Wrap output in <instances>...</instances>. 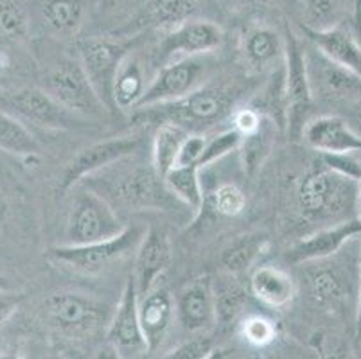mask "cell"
Instances as JSON below:
<instances>
[{
	"label": "cell",
	"mask_w": 361,
	"mask_h": 359,
	"mask_svg": "<svg viewBox=\"0 0 361 359\" xmlns=\"http://www.w3.org/2000/svg\"><path fill=\"white\" fill-rule=\"evenodd\" d=\"M239 144H241V135L234 128H228V130H223L219 133L212 135L211 138L205 140V147H203V153L196 166L200 169L212 166L218 160L225 158L226 154H231L232 151H238Z\"/></svg>",
	"instance_id": "37"
},
{
	"label": "cell",
	"mask_w": 361,
	"mask_h": 359,
	"mask_svg": "<svg viewBox=\"0 0 361 359\" xmlns=\"http://www.w3.org/2000/svg\"><path fill=\"white\" fill-rule=\"evenodd\" d=\"M176 309L173 296L164 288L151 289L147 295L139 298V318L144 332L147 351L153 352L162 345L175 320Z\"/></svg>",
	"instance_id": "24"
},
{
	"label": "cell",
	"mask_w": 361,
	"mask_h": 359,
	"mask_svg": "<svg viewBox=\"0 0 361 359\" xmlns=\"http://www.w3.org/2000/svg\"><path fill=\"white\" fill-rule=\"evenodd\" d=\"M108 343L114 345L124 359H139L147 351L139 318V293L133 276H128L119 304L114 309L106 329Z\"/></svg>",
	"instance_id": "16"
},
{
	"label": "cell",
	"mask_w": 361,
	"mask_h": 359,
	"mask_svg": "<svg viewBox=\"0 0 361 359\" xmlns=\"http://www.w3.org/2000/svg\"><path fill=\"white\" fill-rule=\"evenodd\" d=\"M270 246V237L264 232H248L239 236L238 239L226 246L219 255V264L223 272L241 276L252 273L259 257Z\"/></svg>",
	"instance_id": "29"
},
{
	"label": "cell",
	"mask_w": 361,
	"mask_h": 359,
	"mask_svg": "<svg viewBox=\"0 0 361 359\" xmlns=\"http://www.w3.org/2000/svg\"><path fill=\"white\" fill-rule=\"evenodd\" d=\"M212 209L221 217H238L246 209V194L235 183H221L212 194Z\"/></svg>",
	"instance_id": "38"
},
{
	"label": "cell",
	"mask_w": 361,
	"mask_h": 359,
	"mask_svg": "<svg viewBox=\"0 0 361 359\" xmlns=\"http://www.w3.org/2000/svg\"><path fill=\"white\" fill-rule=\"evenodd\" d=\"M266 2H268V0H226V4L234 9H239V11L261 8V6H264Z\"/></svg>",
	"instance_id": "47"
},
{
	"label": "cell",
	"mask_w": 361,
	"mask_h": 359,
	"mask_svg": "<svg viewBox=\"0 0 361 359\" xmlns=\"http://www.w3.org/2000/svg\"><path fill=\"white\" fill-rule=\"evenodd\" d=\"M6 67H8V65H6V61H4V59H2V58H0V75L4 74Z\"/></svg>",
	"instance_id": "55"
},
{
	"label": "cell",
	"mask_w": 361,
	"mask_h": 359,
	"mask_svg": "<svg viewBox=\"0 0 361 359\" xmlns=\"http://www.w3.org/2000/svg\"><path fill=\"white\" fill-rule=\"evenodd\" d=\"M317 164L354 182L361 180V160H357L354 153H318Z\"/></svg>",
	"instance_id": "40"
},
{
	"label": "cell",
	"mask_w": 361,
	"mask_h": 359,
	"mask_svg": "<svg viewBox=\"0 0 361 359\" xmlns=\"http://www.w3.org/2000/svg\"><path fill=\"white\" fill-rule=\"evenodd\" d=\"M302 31L306 35L307 42L327 59L361 75V45L349 29L336 25L324 31H313V29H302Z\"/></svg>",
	"instance_id": "25"
},
{
	"label": "cell",
	"mask_w": 361,
	"mask_h": 359,
	"mask_svg": "<svg viewBox=\"0 0 361 359\" xmlns=\"http://www.w3.org/2000/svg\"><path fill=\"white\" fill-rule=\"evenodd\" d=\"M81 185L103 196L114 209L128 212L169 210L173 202H178L153 164L135 160L133 154L85 178Z\"/></svg>",
	"instance_id": "1"
},
{
	"label": "cell",
	"mask_w": 361,
	"mask_h": 359,
	"mask_svg": "<svg viewBox=\"0 0 361 359\" xmlns=\"http://www.w3.org/2000/svg\"><path fill=\"white\" fill-rule=\"evenodd\" d=\"M176 320L187 332H203L216 327L214 288L211 275L195 276L176 295Z\"/></svg>",
	"instance_id": "18"
},
{
	"label": "cell",
	"mask_w": 361,
	"mask_h": 359,
	"mask_svg": "<svg viewBox=\"0 0 361 359\" xmlns=\"http://www.w3.org/2000/svg\"><path fill=\"white\" fill-rule=\"evenodd\" d=\"M349 124L354 128V131H356V133L361 137V101H360V107L353 111V117H350Z\"/></svg>",
	"instance_id": "50"
},
{
	"label": "cell",
	"mask_w": 361,
	"mask_h": 359,
	"mask_svg": "<svg viewBox=\"0 0 361 359\" xmlns=\"http://www.w3.org/2000/svg\"><path fill=\"white\" fill-rule=\"evenodd\" d=\"M239 49L245 61L252 68L275 71L284 63L286 39L270 25L255 24L245 29Z\"/></svg>",
	"instance_id": "22"
},
{
	"label": "cell",
	"mask_w": 361,
	"mask_h": 359,
	"mask_svg": "<svg viewBox=\"0 0 361 359\" xmlns=\"http://www.w3.org/2000/svg\"><path fill=\"white\" fill-rule=\"evenodd\" d=\"M40 315L49 329L68 338H88L110 325L114 309L87 293L54 291L42 302Z\"/></svg>",
	"instance_id": "5"
},
{
	"label": "cell",
	"mask_w": 361,
	"mask_h": 359,
	"mask_svg": "<svg viewBox=\"0 0 361 359\" xmlns=\"http://www.w3.org/2000/svg\"><path fill=\"white\" fill-rule=\"evenodd\" d=\"M302 279L311 304L329 315H345L353 311L356 316L357 284H360V243L354 255H336L322 261L306 262Z\"/></svg>",
	"instance_id": "3"
},
{
	"label": "cell",
	"mask_w": 361,
	"mask_h": 359,
	"mask_svg": "<svg viewBox=\"0 0 361 359\" xmlns=\"http://www.w3.org/2000/svg\"><path fill=\"white\" fill-rule=\"evenodd\" d=\"M238 334L252 348H266L275 343L279 336V327L268 316L248 315L239 320Z\"/></svg>",
	"instance_id": "36"
},
{
	"label": "cell",
	"mask_w": 361,
	"mask_h": 359,
	"mask_svg": "<svg viewBox=\"0 0 361 359\" xmlns=\"http://www.w3.org/2000/svg\"><path fill=\"white\" fill-rule=\"evenodd\" d=\"M200 171L198 166H176L164 176L169 193L195 214L202 212L205 205Z\"/></svg>",
	"instance_id": "33"
},
{
	"label": "cell",
	"mask_w": 361,
	"mask_h": 359,
	"mask_svg": "<svg viewBox=\"0 0 361 359\" xmlns=\"http://www.w3.org/2000/svg\"><path fill=\"white\" fill-rule=\"evenodd\" d=\"M51 359H75V358H71V355H56V358H51Z\"/></svg>",
	"instance_id": "56"
},
{
	"label": "cell",
	"mask_w": 361,
	"mask_h": 359,
	"mask_svg": "<svg viewBox=\"0 0 361 359\" xmlns=\"http://www.w3.org/2000/svg\"><path fill=\"white\" fill-rule=\"evenodd\" d=\"M173 250L169 233L160 226L147 230L135 252V272L131 275L135 281L139 298L157 288L160 276L169 268Z\"/></svg>",
	"instance_id": "20"
},
{
	"label": "cell",
	"mask_w": 361,
	"mask_h": 359,
	"mask_svg": "<svg viewBox=\"0 0 361 359\" xmlns=\"http://www.w3.org/2000/svg\"><path fill=\"white\" fill-rule=\"evenodd\" d=\"M205 140L207 138L203 137V133H189L182 150H180L178 164L176 166H196L203 153V147H205Z\"/></svg>",
	"instance_id": "44"
},
{
	"label": "cell",
	"mask_w": 361,
	"mask_h": 359,
	"mask_svg": "<svg viewBox=\"0 0 361 359\" xmlns=\"http://www.w3.org/2000/svg\"><path fill=\"white\" fill-rule=\"evenodd\" d=\"M40 88L78 117H103L108 114L88 81L80 58H56L40 78Z\"/></svg>",
	"instance_id": "8"
},
{
	"label": "cell",
	"mask_w": 361,
	"mask_h": 359,
	"mask_svg": "<svg viewBox=\"0 0 361 359\" xmlns=\"http://www.w3.org/2000/svg\"><path fill=\"white\" fill-rule=\"evenodd\" d=\"M311 347L317 352L318 359H357L349 341L326 331L314 332Z\"/></svg>",
	"instance_id": "39"
},
{
	"label": "cell",
	"mask_w": 361,
	"mask_h": 359,
	"mask_svg": "<svg viewBox=\"0 0 361 359\" xmlns=\"http://www.w3.org/2000/svg\"><path fill=\"white\" fill-rule=\"evenodd\" d=\"M354 327H356V336L361 334V239H360V284H357V305L356 316H354Z\"/></svg>",
	"instance_id": "48"
},
{
	"label": "cell",
	"mask_w": 361,
	"mask_h": 359,
	"mask_svg": "<svg viewBox=\"0 0 361 359\" xmlns=\"http://www.w3.org/2000/svg\"><path fill=\"white\" fill-rule=\"evenodd\" d=\"M295 200L302 219L318 229L357 217V182L320 164L298 180Z\"/></svg>",
	"instance_id": "2"
},
{
	"label": "cell",
	"mask_w": 361,
	"mask_h": 359,
	"mask_svg": "<svg viewBox=\"0 0 361 359\" xmlns=\"http://www.w3.org/2000/svg\"><path fill=\"white\" fill-rule=\"evenodd\" d=\"M144 230L137 226H126L123 233L106 241L90 243V245H60L52 246L45 252L47 261L60 264L80 275H99L114 264L135 253L144 237Z\"/></svg>",
	"instance_id": "7"
},
{
	"label": "cell",
	"mask_w": 361,
	"mask_h": 359,
	"mask_svg": "<svg viewBox=\"0 0 361 359\" xmlns=\"http://www.w3.org/2000/svg\"><path fill=\"white\" fill-rule=\"evenodd\" d=\"M31 31V20L22 0H0V45H18Z\"/></svg>",
	"instance_id": "35"
},
{
	"label": "cell",
	"mask_w": 361,
	"mask_h": 359,
	"mask_svg": "<svg viewBox=\"0 0 361 359\" xmlns=\"http://www.w3.org/2000/svg\"><path fill=\"white\" fill-rule=\"evenodd\" d=\"M20 302L22 295L11 291V289H0V325H4L15 315Z\"/></svg>",
	"instance_id": "45"
},
{
	"label": "cell",
	"mask_w": 361,
	"mask_h": 359,
	"mask_svg": "<svg viewBox=\"0 0 361 359\" xmlns=\"http://www.w3.org/2000/svg\"><path fill=\"white\" fill-rule=\"evenodd\" d=\"M131 0H96L97 8L104 15H114V13L121 11V9L126 8Z\"/></svg>",
	"instance_id": "46"
},
{
	"label": "cell",
	"mask_w": 361,
	"mask_h": 359,
	"mask_svg": "<svg viewBox=\"0 0 361 359\" xmlns=\"http://www.w3.org/2000/svg\"><path fill=\"white\" fill-rule=\"evenodd\" d=\"M306 61L313 97L327 103H360L361 75L327 59L313 45H306Z\"/></svg>",
	"instance_id": "15"
},
{
	"label": "cell",
	"mask_w": 361,
	"mask_h": 359,
	"mask_svg": "<svg viewBox=\"0 0 361 359\" xmlns=\"http://www.w3.org/2000/svg\"><path fill=\"white\" fill-rule=\"evenodd\" d=\"M216 304V325L221 329L232 327L239 324V318L248 305L250 289L248 284H243L239 276L223 272L221 275L212 279Z\"/></svg>",
	"instance_id": "28"
},
{
	"label": "cell",
	"mask_w": 361,
	"mask_h": 359,
	"mask_svg": "<svg viewBox=\"0 0 361 359\" xmlns=\"http://www.w3.org/2000/svg\"><path fill=\"white\" fill-rule=\"evenodd\" d=\"M142 144L144 138L140 135H123V137L104 138V140L83 147L74 154V158L65 167L58 190L61 194L71 193L75 185L83 182L85 178L106 169L123 158L135 154L142 147Z\"/></svg>",
	"instance_id": "12"
},
{
	"label": "cell",
	"mask_w": 361,
	"mask_h": 359,
	"mask_svg": "<svg viewBox=\"0 0 361 359\" xmlns=\"http://www.w3.org/2000/svg\"><path fill=\"white\" fill-rule=\"evenodd\" d=\"M360 341H361V334H360Z\"/></svg>",
	"instance_id": "57"
},
{
	"label": "cell",
	"mask_w": 361,
	"mask_h": 359,
	"mask_svg": "<svg viewBox=\"0 0 361 359\" xmlns=\"http://www.w3.org/2000/svg\"><path fill=\"white\" fill-rule=\"evenodd\" d=\"M286 51H284V92H286L288 128L291 138L302 137L304 126L310 123L314 97L311 90L310 72L306 61V45L298 36L286 29Z\"/></svg>",
	"instance_id": "10"
},
{
	"label": "cell",
	"mask_w": 361,
	"mask_h": 359,
	"mask_svg": "<svg viewBox=\"0 0 361 359\" xmlns=\"http://www.w3.org/2000/svg\"><path fill=\"white\" fill-rule=\"evenodd\" d=\"M357 217L361 219V180L357 182Z\"/></svg>",
	"instance_id": "53"
},
{
	"label": "cell",
	"mask_w": 361,
	"mask_h": 359,
	"mask_svg": "<svg viewBox=\"0 0 361 359\" xmlns=\"http://www.w3.org/2000/svg\"><path fill=\"white\" fill-rule=\"evenodd\" d=\"M302 138L318 153H361V137L349 121L338 115L310 118L302 131Z\"/></svg>",
	"instance_id": "21"
},
{
	"label": "cell",
	"mask_w": 361,
	"mask_h": 359,
	"mask_svg": "<svg viewBox=\"0 0 361 359\" xmlns=\"http://www.w3.org/2000/svg\"><path fill=\"white\" fill-rule=\"evenodd\" d=\"M357 239H361V219L354 217L345 223L318 229L304 239H298L286 252V259L291 264H306L329 259Z\"/></svg>",
	"instance_id": "17"
},
{
	"label": "cell",
	"mask_w": 361,
	"mask_h": 359,
	"mask_svg": "<svg viewBox=\"0 0 361 359\" xmlns=\"http://www.w3.org/2000/svg\"><path fill=\"white\" fill-rule=\"evenodd\" d=\"M0 359H20V355H16V354H0Z\"/></svg>",
	"instance_id": "54"
},
{
	"label": "cell",
	"mask_w": 361,
	"mask_h": 359,
	"mask_svg": "<svg viewBox=\"0 0 361 359\" xmlns=\"http://www.w3.org/2000/svg\"><path fill=\"white\" fill-rule=\"evenodd\" d=\"M16 190L11 183H8L4 178H0V230H4L9 223L15 219L16 214Z\"/></svg>",
	"instance_id": "43"
},
{
	"label": "cell",
	"mask_w": 361,
	"mask_h": 359,
	"mask_svg": "<svg viewBox=\"0 0 361 359\" xmlns=\"http://www.w3.org/2000/svg\"><path fill=\"white\" fill-rule=\"evenodd\" d=\"M226 358H228V352H226L225 348H218V347H216L214 351H212L211 354L207 355L205 359H226Z\"/></svg>",
	"instance_id": "51"
},
{
	"label": "cell",
	"mask_w": 361,
	"mask_h": 359,
	"mask_svg": "<svg viewBox=\"0 0 361 359\" xmlns=\"http://www.w3.org/2000/svg\"><path fill=\"white\" fill-rule=\"evenodd\" d=\"M0 151L15 154L18 158L36 160L40 146L35 135L27 130L20 118L0 108Z\"/></svg>",
	"instance_id": "32"
},
{
	"label": "cell",
	"mask_w": 361,
	"mask_h": 359,
	"mask_svg": "<svg viewBox=\"0 0 361 359\" xmlns=\"http://www.w3.org/2000/svg\"><path fill=\"white\" fill-rule=\"evenodd\" d=\"M63 245H90L117 237L126 230L116 209L92 189L75 185L71 190Z\"/></svg>",
	"instance_id": "6"
},
{
	"label": "cell",
	"mask_w": 361,
	"mask_h": 359,
	"mask_svg": "<svg viewBox=\"0 0 361 359\" xmlns=\"http://www.w3.org/2000/svg\"><path fill=\"white\" fill-rule=\"evenodd\" d=\"M9 114L29 121L45 130H78L83 128V118L68 111L40 87H25L6 95Z\"/></svg>",
	"instance_id": "14"
},
{
	"label": "cell",
	"mask_w": 361,
	"mask_h": 359,
	"mask_svg": "<svg viewBox=\"0 0 361 359\" xmlns=\"http://www.w3.org/2000/svg\"><path fill=\"white\" fill-rule=\"evenodd\" d=\"M189 131L173 123H160L153 135L151 144V164L160 176H166L178 164L180 150H182Z\"/></svg>",
	"instance_id": "31"
},
{
	"label": "cell",
	"mask_w": 361,
	"mask_h": 359,
	"mask_svg": "<svg viewBox=\"0 0 361 359\" xmlns=\"http://www.w3.org/2000/svg\"><path fill=\"white\" fill-rule=\"evenodd\" d=\"M149 81L144 71V65L135 52H130L123 59L119 71H117L116 81H114V103H116L117 111H130L137 110L146 94Z\"/></svg>",
	"instance_id": "27"
},
{
	"label": "cell",
	"mask_w": 361,
	"mask_h": 359,
	"mask_svg": "<svg viewBox=\"0 0 361 359\" xmlns=\"http://www.w3.org/2000/svg\"><path fill=\"white\" fill-rule=\"evenodd\" d=\"M0 289H11V282L2 273H0Z\"/></svg>",
	"instance_id": "52"
},
{
	"label": "cell",
	"mask_w": 361,
	"mask_h": 359,
	"mask_svg": "<svg viewBox=\"0 0 361 359\" xmlns=\"http://www.w3.org/2000/svg\"><path fill=\"white\" fill-rule=\"evenodd\" d=\"M238 97L239 88L225 83H205L178 101L139 110V115L151 123H173L189 133H202L234 114Z\"/></svg>",
	"instance_id": "4"
},
{
	"label": "cell",
	"mask_w": 361,
	"mask_h": 359,
	"mask_svg": "<svg viewBox=\"0 0 361 359\" xmlns=\"http://www.w3.org/2000/svg\"><path fill=\"white\" fill-rule=\"evenodd\" d=\"M347 6L349 0H302V29L324 31L341 25L349 11Z\"/></svg>",
	"instance_id": "34"
},
{
	"label": "cell",
	"mask_w": 361,
	"mask_h": 359,
	"mask_svg": "<svg viewBox=\"0 0 361 359\" xmlns=\"http://www.w3.org/2000/svg\"><path fill=\"white\" fill-rule=\"evenodd\" d=\"M90 9L88 0H42L40 16L51 35L71 38L85 28Z\"/></svg>",
	"instance_id": "26"
},
{
	"label": "cell",
	"mask_w": 361,
	"mask_h": 359,
	"mask_svg": "<svg viewBox=\"0 0 361 359\" xmlns=\"http://www.w3.org/2000/svg\"><path fill=\"white\" fill-rule=\"evenodd\" d=\"M214 340L209 336H196L192 340L185 341L175 351L164 355L162 359H205L214 351Z\"/></svg>",
	"instance_id": "41"
},
{
	"label": "cell",
	"mask_w": 361,
	"mask_h": 359,
	"mask_svg": "<svg viewBox=\"0 0 361 359\" xmlns=\"http://www.w3.org/2000/svg\"><path fill=\"white\" fill-rule=\"evenodd\" d=\"M96 359H124V358L117 352V348L114 347V345H110L106 341V345H103V347L99 348V352L96 354Z\"/></svg>",
	"instance_id": "49"
},
{
	"label": "cell",
	"mask_w": 361,
	"mask_h": 359,
	"mask_svg": "<svg viewBox=\"0 0 361 359\" xmlns=\"http://www.w3.org/2000/svg\"><path fill=\"white\" fill-rule=\"evenodd\" d=\"M131 47L133 39L119 35H94L78 42V58L108 114L117 111L114 103V81Z\"/></svg>",
	"instance_id": "9"
},
{
	"label": "cell",
	"mask_w": 361,
	"mask_h": 359,
	"mask_svg": "<svg viewBox=\"0 0 361 359\" xmlns=\"http://www.w3.org/2000/svg\"><path fill=\"white\" fill-rule=\"evenodd\" d=\"M200 11V0H146L137 15L116 35L133 38L144 31H171L196 18Z\"/></svg>",
	"instance_id": "19"
},
{
	"label": "cell",
	"mask_w": 361,
	"mask_h": 359,
	"mask_svg": "<svg viewBox=\"0 0 361 359\" xmlns=\"http://www.w3.org/2000/svg\"><path fill=\"white\" fill-rule=\"evenodd\" d=\"M262 118H264V115L259 110H255L252 104H248V107L234 110V114H232V128L241 137H246V135H250L259 130V126L262 124Z\"/></svg>",
	"instance_id": "42"
},
{
	"label": "cell",
	"mask_w": 361,
	"mask_h": 359,
	"mask_svg": "<svg viewBox=\"0 0 361 359\" xmlns=\"http://www.w3.org/2000/svg\"><path fill=\"white\" fill-rule=\"evenodd\" d=\"M248 289L255 300L271 309H284L297 298L298 284L288 269L257 266L248 276Z\"/></svg>",
	"instance_id": "23"
},
{
	"label": "cell",
	"mask_w": 361,
	"mask_h": 359,
	"mask_svg": "<svg viewBox=\"0 0 361 359\" xmlns=\"http://www.w3.org/2000/svg\"><path fill=\"white\" fill-rule=\"evenodd\" d=\"M281 128L275 124L274 118L266 117L262 118V124L259 126L257 131L254 133L241 137V144H239V157H241V166L245 174L248 176H255L266 160L274 153V147L277 144V135Z\"/></svg>",
	"instance_id": "30"
},
{
	"label": "cell",
	"mask_w": 361,
	"mask_h": 359,
	"mask_svg": "<svg viewBox=\"0 0 361 359\" xmlns=\"http://www.w3.org/2000/svg\"><path fill=\"white\" fill-rule=\"evenodd\" d=\"M221 44L223 31L219 25L209 20L192 18L178 28L164 32L153 56V63L160 68L180 59L207 56L221 47Z\"/></svg>",
	"instance_id": "13"
},
{
	"label": "cell",
	"mask_w": 361,
	"mask_h": 359,
	"mask_svg": "<svg viewBox=\"0 0 361 359\" xmlns=\"http://www.w3.org/2000/svg\"><path fill=\"white\" fill-rule=\"evenodd\" d=\"M209 68L211 65L205 56L185 58L166 65V67H160L157 74L151 78L149 87H147L137 111L159 107V104L173 103V101L185 97L207 83Z\"/></svg>",
	"instance_id": "11"
}]
</instances>
